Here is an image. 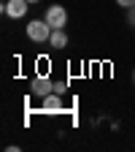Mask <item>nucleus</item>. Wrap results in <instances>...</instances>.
<instances>
[{
  "instance_id": "nucleus-7",
  "label": "nucleus",
  "mask_w": 135,
  "mask_h": 152,
  "mask_svg": "<svg viewBox=\"0 0 135 152\" xmlns=\"http://www.w3.org/2000/svg\"><path fill=\"white\" fill-rule=\"evenodd\" d=\"M127 25H130V27H135V6H132V8H127Z\"/></svg>"
},
{
  "instance_id": "nucleus-11",
  "label": "nucleus",
  "mask_w": 135,
  "mask_h": 152,
  "mask_svg": "<svg viewBox=\"0 0 135 152\" xmlns=\"http://www.w3.org/2000/svg\"><path fill=\"white\" fill-rule=\"evenodd\" d=\"M132 82H135V71H132Z\"/></svg>"
},
{
  "instance_id": "nucleus-9",
  "label": "nucleus",
  "mask_w": 135,
  "mask_h": 152,
  "mask_svg": "<svg viewBox=\"0 0 135 152\" xmlns=\"http://www.w3.org/2000/svg\"><path fill=\"white\" fill-rule=\"evenodd\" d=\"M116 3H119V6L127 11V8H132V6H135V0H116Z\"/></svg>"
},
{
  "instance_id": "nucleus-1",
  "label": "nucleus",
  "mask_w": 135,
  "mask_h": 152,
  "mask_svg": "<svg viewBox=\"0 0 135 152\" xmlns=\"http://www.w3.org/2000/svg\"><path fill=\"white\" fill-rule=\"evenodd\" d=\"M27 38L35 44H43L51 38V25L46 22V19H32V22L27 25Z\"/></svg>"
},
{
  "instance_id": "nucleus-2",
  "label": "nucleus",
  "mask_w": 135,
  "mask_h": 152,
  "mask_svg": "<svg viewBox=\"0 0 135 152\" xmlns=\"http://www.w3.org/2000/svg\"><path fill=\"white\" fill-rule=\"evenodd\" d=\"M49 92H54V82L49 79V76H32L30 82V95H35V98H46Z\"/></svg>"
},
{
  "instance_id": "nucleus-8",
  "label": "nucleus",
  "mask_w": 135,
  "mask_h": 152,
  "mask_svg": "<svg viewBox=\"0 0 135 152\" xmlns=\"http://www.w3.org/2000/svg\"><path fill=\"white\" fill-rule=\"evenodd\" d=\"M65 90H68V82H54V92H60V95H62Z\"/></svg>"
},
{
  "instance_id": "nucleus-3",
  "label": "nucleus",
  "mask_w": 135,
  "mask_h": 152,
  "mask_svg": "<svg viewBox=\"0 0 135 152\" xmlns=\"http://www.w3.org/2000/svg\"><path fill=\"white\" fill-rule=\"evenodd\" d=\"M43 19L51 25V30H60V27L68 25V11H65L62 6H49L46 14H43Z\"/></svg>"
},
{
  "instance_id": "nucleus-5",
  "label": "nucleus",
  "mask_w": 135,
  "mask_h": 152,
  "mask_svg": "<svg viewBox=\"0 0 135 152\" xmlns=\"http://www.w3.org/2000/svg\"><path fill=\"white\" fill-rule=\"evenodd\" d=\"M41 109L43 111H62V95L60 92H49L46 98H41Z\"/></svg>"
},
{
  "instance_id": "nucleus-10",
  "label": "nucleus",
  "mask_w": 135,
  "mask_h": 152,
  "mask_svg": "<svg viewBox=\"0 0 135 152\" xmlns=\"http://www.w3.org/2000/svg\"><path fill=\"white\" fill-rule=\"evenodd\" d=\"M27 3H41V0H27Z\"/></svg>"
},
{
  "instance_id": "nucleus-4",
  "label": "nucleus",
  "mask_w": 135,
  "mask_h": 152,
  "mask_svg": "<svg viewBox=\"0 0 135 152\" xmlns=\"http://www.w3.org/2000/svg\"><path fill=\"white\" fill-rule=\"evenodd\" d=\"M3 14L6 16H11V19H22L25 14H27V8H30V3L27 0H3Z\"/></svg>"
},
{
  "instance_id": "nucleus-6",
  "label": "nucleus",
  "mask_w": 135,
  "mask_h": 152,
  "mask_svg": "<svg viewBox=\"0 0 135 152\" xmlns=\"http://www.w3.org/2000/svg\"><path fill=\"white\" fill-rule=\"evenodd\" d=\"M49 46L51 49H65L68 46V33H65V27H60V30H51V38H49Z\"/></svg>"
}]
</instances>
